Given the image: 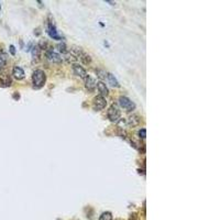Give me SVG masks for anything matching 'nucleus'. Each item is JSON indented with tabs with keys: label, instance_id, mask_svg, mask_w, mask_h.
<instances>
[{
	"label": "nucleus",
	"instance_id": "f257e3e1",
	"mask_svg": "<svg viewBox=\"0 0 220 220\" xmlns=\"http://www.w3.org/2000/svg\"><path fill=\"white\" fill-rule=\"evenodd\" d=\"M45 80H46V75L43 70H41V68L34 70L33 75H32V83H33L34 87L35 88L42 87L45 84Z\"/></svg>",
	"mask_w": 220,
	"mask_h": 220
},
{
	"label": "nucleus",
	"instance_id": "f03ea898",
	"mask_svg": "<svg viewBox=\"0 0 220 220\" xmlns=\"http://www.w3.org/2000/svg\"><path fill=\"white\" fill-rule=\"evenodd\" d=\"M71 54L73 55L75 58L77 57V58H79V59H82L85 64H89L90 61H92L90 56H89L85 51H83L82 49H79V47H72Z\"/></svg>",
	"mask_w": 220,
	"mask_h": 220
},
{
	"label": "nucleus",
	"instance_id": "7ed1b4c3",
	"mask_svg": "<svg viewBox=\"0 0 220 220\" xmlns=\"http://www.w3.org/2000/svg\"><path fill=\"white\" fill-rule=\"evenodd\" d=\"M119 104H120L121 107H123L128 111H131V110L135 108V104L129 99L128 97H125V96H122V97L119 98Z\"/></svg>",
	"mask_w": 220,
	"mask_h": 220
},
{
	"label": "nucleus",
	"instance_id": "20e7f679",
	"mask_svg": "<svg viewBox=\"0 0 220 220\" xmlns=\"http://www.w3.org/2000/svg\"><path fill=\"white\" fill-rule=\"evenodd\" d=\"M121 113H120V110L119 108L117 107L116 105H112L111 107L109 108L108 110V118L110 121H117L119 118H120Z\"/></svg>",
	"mask_w": 220,
	"mask_h": 220
},
{
	"label": "nucleus",
	"instance_id": "39448f33",
	"mask_svg": "<svg viewBox=\"0 0 220 220\" xmlns=\"http://www.w3.org/2000/svg\"><path fill=\"white\" fill-rule=\"evenodd\" d=\"M46 57L53 63H57V64L62 63V57H61V55L58 54L57 52H55L53 49L46 50Z\"/></svg>",
	"mask_w": 220,
	"mask_h": 220
},
{
	"label": "nucleus",
	"instance_id": "423d86ee",
	"mask_svg": "<svg viewBox=\"0 0 220 220\" xmlns=\"http://www.w3.org/2000/svg\"><path fill=\"white\" fill-rule=\"evenodd\" d=\"M107 106V101L105 99V97L102 96H96L95 97V101H94V107H95L96 110H102Z\"/></svg>",
	"mask_w": 220,
	"mask_h": 220
},
{
	"label": "nucleus",
	"instance_id": "0eeeda50",
	"mask_svg": "<svg viewBox=\"0 0 220 220\" xmlns=\"http://www.w3.org/2000/svg\"><path fill=\"white\" fill-rule=\"evenodd\" d=\"M46 31H47L49 35H50L51 37H53V39H56V40H58V39H62V37L58 34L57 30H56V28H55L54 24H53L52 22H49V23H47Z\"/></svg>",
	"mask_w": 220,
	"mask_h": 220
},
{
	"label": "nucleus",
	"instance_id": "6e6552de",
	"mask_svg": "<svg viewBox=\"0 0 220 220\" xmlns=\"http://www.w3.org/2000/svg\"><path fill=\"white\" fill-rule=\"evenodd\" d=\"M73 71H74V73L76 75H78L79 77H82V78H86L87 77V71L84 68L82 65H79V64H73Z\"/></svg>",
	"mask_w": 220,
	"mask_h": 220
},
{
	"label": "nucleus",
	"instance_id": "1a4fd4ad",
	"mask_svg": "<svg viewBox=\"0 0 220 220\" xmlns=\"http://www.w3.org/2000/svg\"><path fill=\"white\" fill-rule=\"evenodd\" d=\"M12 75H13V77L16 79H18V80H21V79H23L25 77L24 71H23L22 67H20V66H13Z\"/></svg>",
	"mask_w": 220,
	"mask_h": 220
},
{
	"label": "nucleus",
	"instance_id": "9d476101",
	"mask_svg": "<svg viewBox=\"0 0 220 220\" xmlns=\"http://www.w3.org/2000/svg\"><path fill=\"white\" fill-rule=\"evenodd\" d=\"M95 84H96V79L92 76L87 75V77L85 78V86H86V88H87L88 90H94Z\"/></svg>",
	"mask_w": 220,
	"mask_h": 220
},
{
	"label": "nucleus",
	"instance_id": "9b49d317",
	"mask_svg": "<svg viewBox=\"0 0 220 220\" xmlns=\"http://www.w3.org/2000/svg\"><path fill=\"white\" fill-rule=\"evenodd\" d=\"M97 88H98V90H99L100 92V96H107L108 95V88H107V86H106V84L104 83V82H98L97 83Z\"/></svg>",
	"mask_w": 220,
	"mask_h": 220
},
{
	"label": "nucleus",
	"instance_id": "f8f14e48",
	"mask_svg": "<svg viewBox=\"0 0 220 220\" xmlns=\"http://www.w3.org/2000/svg\"><path fill=\"white\" fill-rule=\"evenodd\" d=\"M0 85L4 86V87H7V86H10L11 85V79L9 76L4 75V76H1L0 77Z\"/></svg>",
	"mask_w": 220,
	"mask_h": 220
},
{
	"label": "nucleus",
	"instance_id": "ddd939ff",
	"mask_svg": "<svg viewBox=\"0 0 220 220\" xmlns=\"http://www.w3.org/2000/svg\"><path fill=\"white\" fill-rule=\"evenodd\" d=\"M107 78H108V82H109V84H110V86H113V87H118V86H119V83L117 82L116 77L112 74L107 73Z\"/></svg>",
	"mask_w": 220,
	"mask_h": 220
},
{
	"label": "nucleus",
	"instance_id": "4468645a",
	"mask_svg": "<svg viewBox=\"0 0 220 220\" xmlns=\"http://www.w3.org/2000/svg\"><path fill=\"white\" fill-rule=\"evenodd\" d=\"M139 122H140V118L137 115H131V116L129 117V123L132 125V127L139 125Z\"/></svg>",
	"mask_w": 220,
	"mask_h": 220
},
{
	"label": "nucleus",
	"instance_id": "2eb2a0df",
	"mask_svg": "<svg viewBox=\"0 0 220 220\" xmlns=\"http://www.w3.org/2000/svg\"><path fill=\"white\" fill-rule=\"evenodd\" d=\"M99 220H113L112 214L110 211H105L104 214H101V216L99 217Z\"/></svg>",
	"mask_w": 220,
	"mask_h": 220
},
{
	"label": "nucleus",
	"instance_id": "dca6fc26",
	"mask_svg": "<svg viewBox=\"0 0 220 220\" xmlns=\"http://www.w3.org/2000/svg\"><path fill=\"white\" fill-rule=\"evenodd\" d=\"M57 50L59 53H64V54H67L66 52V44L65 43H59L57 45Z\"/></svg>",
	"mask_w": 220,
	"mask_h": 220
},
{
	"label": "nucleus",
	"instance_id": "f3484780",
	"mask_svg": "<svg viewBox=\"0 0 220 220\" xmlns=\"http://www.w3.org/2000/svg\"><path fill=\"white\" fill-rule=\"evenodd\" d=\"M139 135L142 138V139H144L146 135V131H145V129H141L140 131H139Z\"/></svg>",
	"mask_w": 220,
	"mask_h": 220
},
{
	"label": "nucleus",
	"instance_id": "a211bd4d",
	"mask_svg": "<svg viewBox=\"0 0 220 220\" xmlns=\"http://www.w3.org/2000/svg\"><path fill=\"white\" fill-rule=\"evenodd\" d=\"M9 51H10V53H11L12 55L16 54V47H14L13 45H10V46H9Z\"/></svg>",
	"mask_w": 220,
	"mask_h": 220
},
{
	"label": "nucleus",
	"instance_id": "6ab92c4d",
	"mask_svg": "<svg viewBox=\"0 0 220 220\" xmlns=\"http://www.w3.org/2000/svg\"><path fill=\"white\" fill-rule=\"evenodd\" d=\"M0 10H1V6H0Z\"/></svg>",
	"mask_w": 220,
	"mask_h": 220
},
{
	"label": "nucleus",
	"instance_id": "aec40b11",
	"mask_svg": "<svg viewBox=\"0 0 220 220\" xmlns=\"http://www.w3.org/2000/svg\"><path fill=\"white\" fill-rule=\"evenodd\" d=\"M0 70H1V67H0Z\"/></svg>",
	"mask_w": 220,
	"mask_h": 220
}]
</instances>
